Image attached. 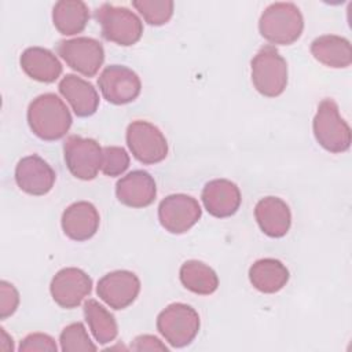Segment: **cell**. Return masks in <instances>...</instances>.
<instances>
[{
  "label": "cell",
  "mask_w": 352,
  "mask_h": 352,
  "mask_svg": "<svg viewBox=\"0 0 352 352\" xmlns=\"http://www.w3.org/2000/svg\"><path fill=\"white\" fill-rule=\"evenodd\" d=\"M202 210L198 201L186 194L165 197L158 206L161 226L170 234H184L201 219Z\"/></svg>",
  "instance_id": "obj_10"
},
{
  "label": "cell",
  "mask_w": 352,
  "mask_h": 352,
  "mask_svg": "<svg viewBox=\"0 0 352 352\" xmlns=\"http://www.w3.org/2000/svg\"><path fill=\"white\" fill-rule=\"evenodd\" d=\"M198 312L183 302L169 304L157 316V330L175 348H183L194 341L199 331Z\"/></svg>",
  "instance_id": "obj_6"
},
{
  "label": "cell",
  "mask_w": 352,
  "mask_h": 352,
  "mask_svg": "<svg viewBox=\"0 0 352 352\" xmlns=\"http://www.w3.org/2000/svg\"><path fill=\"white\" fill-rule=\"evenodd\" d=\"M99 221L96 208L87 201H78L67 206L60 220L65 235L77 242L92 238L99 228Z\"/></svg>",
  "instance_id": "obj_17"
},
{
  "label": "cell",
  "mask_w": 352,
  "mask_h": 352,
  "mask_svg": "<svg viewBox=\"0 0 352 352\" xmlns=\"http://www.w3.org/2000/svg\"><path fill=\"white\" fill-rule=\"evenodd\" d=\"M140 292V280L136 274L118 270L103 275L96 286V293L113 309L129 307Z\"/></svg>",
  "instance_id": "obj_13"
},
{
  "label": "cell",
  "mask_w": 352,
  "mask_h": 352,
  "mask_svg": "<svg viewBox=\"0 0 352 352\" xmlns=\"http://www.w3.org/2000/svg\"><path fill=\"white\" fill-rule=\"evenodd\" d=\"M22 70L40 82H54L62 74L59 59L47 48L29 47L19 59Z\"/></svg>",
  "instance_id": "obj_20"
},
{
  "label": "cell",
  "mask_w": 352,
  "mask_h": 352,
  "mask_svg": "<svg viewBox=\"0 0 352 352\" xmlns=\"http://www.w3.org/2000/svg\"><path fill=\"white\" fill-rule=\"evenodd\" d=\"M95 19L100 25L103 38L122 47L136 44L143 34L142 21L125 7L103 3L96 8Z\"/></svg>",
  "instance_id": "obj_4"
},
{
  "label": "cell",
  "mask_w": 352,
  "mask_h": 352,
  "mask_svg": "<svg viewBox=\"0 0 352 352\" xmlns=\"http://www.w3.org/2000/svg\"><path fill=\"white\" fill-rule=\"evenodd\" d=\"M60 95L69 102L77 117L95 114L99 106V95L94 85L76 74H66L59 82Z\"/></svg>",
  "instance_id": "obj_19"
},
{
  "label": "cell",
  "mask_w": 352,
  "mask_h": 352,
  "mask_svg": "<svg viewBox=\"0 0 352 352\" xmlns=\"http://www.w3.org/2000/svg\"><path fill=\"white\" fill-rule=\"evenodd\" d=\"M89 19L88 6L81 0H60L52 8V22L65 36L81 33Z\"/></svg>",
  "instance_id": "obj_23"
},
{
  "label": "cell",
  "mask_w": 352,
  "mask_h": 352,
  "mask_svg": "<svg viewBox=\"0 0 352 352\" xmlns=\"http://www.w3.org/2000/svg\"><path fill=\"white\" fill-rule=\"evenodd\" d=\"M311 54L318 62L333 69L348 67L352 62L349 40L336 34L316 37L311 43Z\"/></svg>",
  "instance_id": "obj_21"
},
{
  "label": "cell",
  "mask_w": 352,
  "mask_h": 352,
  "mask_svg": "<svg viewBox=\"0 0 352 352\" xmlns=\"http://www.w3.org/2000/svg\"><path fill=\"white\" fill-rule=\"evenodd\" d=\"M316 142L327 151L338 154L351 146V128L340 116L338 106L333 99H323L312 122Z\"/></svg>",
  "instance_id": "obj_5"
},
{
  "label": "cell",
  "mask_w": 352,
  "mask_h": 352,
  "mask_svg": "<svg viewBox=\"0 0 352 352\" xmlns=\"http://www.w3.org/2000/svg\"><path fill=\"white\" fill-rule=\"evenodd\" d=\"M116 195L125 206L146 208L155 199V182L146 170H132L117 182Z\"/></svg>",
  "instance_id": "obj_16"
},
{
  "label": "cell",
  "mask_w": 352,
  "mask_h": 352,
  "mask_svg": "<svg viewBox=\"0 0 352 352\" xmlns=\"http://www.w3.org/2000/svg\"><path fill=\"white\" fill-rule=\"evenodd\" d=\"M126 144L132 155L142 164H158L168 155L164 133L151 122L136 120L126 128Z\"/></svg>",
  "instance_id": "obj_7"
},
{
  "label": "cell",
  "mask_w": 352,
  "mask_h": 352,
  "mask_svg": "<svg viewBox=\"0 0 352 352\" xmlns=\"http://www.w3.org/2000/svg\"><path fill=\"white\" fill-rule=\"evenodd\" d=\"M56 175L41 157L33 154L23 157L15 166L18 187L30 195H45L54 187Z\"/></svg>",
  "instance_id": "obj_14"
},
{
  "label": "cell",
  "mask_w": 352,
  "mask_h": 352,
  "mask_svg": "<svg viewBox=\"0 0 352 352\" xmlns=\"http://www.w3.org/2000/svg\"><path fill=\"white\" fill-rule=\"evenodd\" d=\"M201 198L208 213L217 219L232 216L241 205L239 187L227 179H214L206 183Z\"/></svg>",
  "instance_id": "obj_15"
},
{
  "label": "cell",
  "mask_w": 352,
  "mask_h": 352,
  "mask_svg": "<svg viewBox=\"0 0 352 352\" xmlns=\"http://www.w3.org/2000/svg\"><path fill=\"white\" fill-rule=\"evenodd\" d=\"M252 82L257 92L267 98L283 94L287 85V63L274 45H264L253 56Z\"/></svg>",
  "instance_id": "obj_3"
},
{
  "label": "cell",
  "mask_w": 352,
  "mask_h": 352,
  "mask_svg": "<svg viewBox=\"0 0 352 352\" xmlns=\"http://www.w3.org/2000/svg\"><path fill=\"white\" fill-rule=\"evenodd\" d=\"M92 279L87 272L76 267H67L58 271L50 285L54 301L66 309L78 307L91 293Z\"/></svg>",
  "instance_id": "obj_12"
},
{
  "label": "cell",
  "mask_w": 352,
  "mask_h": 352,
  "mask_svg": "<svg viewBox=\"0 0 352 352\" xmlns=\"http://www.w3.org/2000/svg\"><path fill=\"white\" fill-rule=\"evenodd\" d=\"M65 162L70 173L81 180H92L102 169L103 148L91 138L72 135L63 144Z\"/></svg>",
  "instance_id": "obj_8"
},
{
  "label": "cell",
  "mask_w": 352,
  "mask_h": 352,
  "mask_svg": "<svg viewBox=\"0 0 352 352\" xmlns=\"http://www.w3.org/2000/svg\"><path fill=\"white\" fill-rule=\"evenodd\" d=\"M254 217L260 230L271 238H282L292 224V213L287 204L278 197L261 198L254 208Z\"/></svg>",
  "instance_id": "obj_18"
},
{
  "label": "cell",
  "mask_w": 352,
  "mask_h": 352,
  "mask_svg": "<svg viewBox=\"0 0 352 352\" xmlns=\"http://www.w3.org/2000/svg\"><path fill=\"white\" fill-rule=\"evenodd\" d=\"M84 316L91 333L99 344H109L116 340L118 326L114 316L96 300L89 298L84 302Z\"/></svg>",
  "instance_id": "obj_25"
},
{
  "label": "cell",
  "mask_w": 352,
  "mask_h": 352,
  "mask_svg": "<svg viewBox=\"0 0 352 352\" xmlns=\"http://www.w3.org/2000/svg\"><path fill=\"white\" fill-rule=\"evenodd\" d=\"M129 166V155L125 148L118 146L103 147V160H102V172L106 176H120Z\"/></svg>",
  "instance_id": "obj_28"
},
{
  "label": "cell",
  "mask_w": 352,
  "mask_h": 352,
  "mask_svg": "<svg viewBox=\"0 0 352 352\" xmlns=\"http://www.w3.org/2000/svg\"><path fill=\"white\" fill-rule=\"evenodd\" d=\"M72 121L67 106L55 94H43L29 104L28 124L32 132L43 140L52 142L63 138Z\"/></svg>",
  "instance_id": "obj_1"
},
{
  "label": "cell",
  "mask_w": 352,
  "mask_h": 352,
  "mask_svg": "<svg viewBox=\"0 0 352 352\" xmlns=\"http://www.w3.org/2000/svg\"><path fill=\"white\" fill-rule=\"evenodd\" d=\"M19 305V293L7 280L0 282V319L11 316Z\"/></svg>",
  "instance_id": "obj_29"
},
{
  "label": "cell",
  "mask_w": 352,
  "mask_h": 352,
  "mask_svg": "<svg viewBox=\"0 0 352 352\" xmlns=\"http://www.w3.org/2000/svg\"><path fill=\"white\" fill-rule=\"evenodd\" d=\"M103 98L113 104H126L133 102L142 89L139 76L129 67L110 65L103 69L98 78Z\"/></svg>",
  "instance_id": "obj_11"
},
{
  "label": "cell",
  "mask_w": 352,
  "mask_h": 352,
  "mask_svg": "<svg viewBox=\"0 0 352 352\" xmlns=\"http://www.w3.org/2000/svg\"><path fill=\"white\" fill-rule=\"evenodd\" d=\"M131 348L133 351H168V348L165 346V344H162L157 337L150 336V334H144V336H138Z\"/></svg>",
  "instance_id": "obj_31"
},
{
  "label": "cell",
  "mask_w": 352,
  "mask_h": 352,
  "mask_svg": "<svg viewBox=\"0 0 352 352\" xmlns=\"http://www.w3.org/2000/svg\"><path fill=\"white\" fill-rule=\"evenodd\" d=\"M132 6L148 25L161 26L172 18L175 4L170 0H133Z\"/></svg>",
  "instance_id": "obj_26"
},
{
  "label": "cell",
  "mask_w": 352,
  "mask_h": 352,
  "mask_svg": "<svg viewBox=\"0 0 352 352\" xmlns=\"http://www.w3.org/2000/svg\"><path fill=\"white\" fill-rule=\"evenodd\" d=\"M58 55L67 66L85 77H94L104 60L103 45L91 37H76L59 41Z\"/></svg>",
  "instance_id": "obj_9"
},
{
  "label": "cell",
  "mask_w": 352,
  "mask_h": 352,
  "mask_svg": "<svg viewBox=\"0 0 352 352\" xmlns=\"http://www.w3.org/2000/svg\"><path fill=\"white\" fill-rule=\"evenodd\" d=\"M304 29V18L293 3H272L258 21L260 34L271 44L289 45L297 41Z\"/></svg>",
  "instance_id": "obj_2"
},
{
  "label": "cell",
  "mask_w": 352,
  "mask_h": 352,
  "mask_svg": "<svg viewBox=\"0 0 352 352\" xmlns=\"http://www.w3.org/2000/svg\"><path fill=\"white\" fill-rule=\"evenodd\" d=\"M59 342H60V349L63 352L96 351V345L91 341L81 322L67 324L60 333Z\"/></svg>",
  "instance_id": "obj_27"
},
{
  "label": "cell",
  "mask_w": 352,
  "mask_h": 352,
  "mask_svg": "<svg viewBox=\"0 0 352 352\" xmlns=\"http://www.w3.org/2000/svg\"><path fill=\"white\" fill-rule=\"evenodd\" d=\"M179 275L182 285L195 294L209 296L219 287V278L214 270L198 260L183 263Z\"/></svg>",
  "instance_id": "obj_24"
},
{
  "label": "cell",
  "mask_w": 352,
  "mask_h": 352,
  "mask_svg": "<svg viewBox=\"0 0 352 352\" xmlns=\"http://www.w3.org/2000/svg\"><path fill=\"white\" fill-rule=\"evenodd\" d=\"M21 352H34V351H50V352H56V344L55 340L44 333H32L26 336L19 348Z\"/></svg>",
  "instance_id": "obj_30"
},
{
  "label": "cell",
  "mask_w": 352,
  "mask_h": 352,
  "mask_svg": "<svg viewBox=\"0 0 352 352\" xmlns=\"http://www.w3.org/2000/svg\"><path fill=\"white\" fill-rule=\"evenodd\" d=\"M249 280L258 292L272 294L286 286L289 270L276 258H260L250 265Z\"/></svg>",
  "instance_id": "obj_22"
}]
</instances>
